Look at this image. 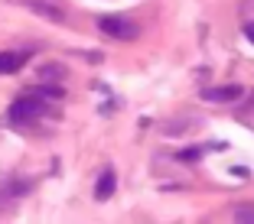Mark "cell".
Returning <instances> with one entry per match:
<instances>
[{"label": "cell", "mask_w": 254, "mask_h": 224, "mask_svg": "<svg viewBox=\"0 0 254 224\" xmlns=\"http://www.w3.org/2000/svg\"><path fill=\"white\" fill-rule=\"evenodd\" d=\"M46 114V97H39L36 91H30V94L16 97L13 104H10V124H33L36 117H43Z\"/></svg>", "instance_id": "6da1fadb"}, {"label": "cell", "mask_w": 254, "mask_h": 224, "mask_svg": "<svg viewBox=\"0 0 254 224\" xmlns=\"http://www.w3.org/2000/svg\"><path fill=\"white\" fill-rule=\"evenodd\" d=\"M98 26H101V33H105V36H114V39H137V36H140L137 23L124 20V16H101V20H98Z\"/></svg>", "instance_id": "7a4b0ae2"}, {"label": "cell", "mask_w": 254, "mask_h": 224, "mask_svg": "<svg viewBox=\"0 0 254 224\" xmlns=\"http://www.w3.org/2000/svg\"><path fill=\"white\" fill-rule=\"evenodd\" d=\"M241 94H245L241 85H225V88H205V91H202L205 101H238Z\"/></svg>", "instance_id": "3957f363"}, {"label": "cell", "mask_w": 254, "mask_h": 224, "mask_svg": "<svg viewBox=\"0 0 254 224\" xmlns=\"http://www.w3.org/2000/svg\"><path fill=\"white\" fill-rule=\"evenodd\" d=\"M114 185H118V179H114V169H105V172H101V179H98V188H95L98 202H108V198L114 195Z\"/></svg>", "instance_id": "277c9868"}, {"label": "cell", "mask_w": 254, "mask_h": 224, "mask_svg": "<svg viewBox=\"0 0 254 224\" xmlns=\"http://www.w3.org/2000/svg\"><path fill=\"white\" fill-rule=\"evenodd\" d=\"M23 62H26V55H23V52H0V75L20 72Z\"/></svg>", "instance_id": "5b68a950"}, {"label": "cell", "mask_w": 254, "mask_h": 224, "mask_svg": "<svg viewBox=\"0 0 254 224\" xmlns=\"http://www.w3.org/2000/svg\"><path fill=\"white\" fill-rule=\"evenodd\" d=\"M26 7H30V10H36V13H43L46 20H56V23H62V20H65V16H62L59 10L53 7V3H39V0H30Z\"/></svg>", "instance_id": "8992f818"}, {"label": "cell", "mask_w": 254, "mask_h": 224, "mask_svg": "<svg viewBox=\"0 0 254 224\" xmlns=\"http://www.w3.org/2000/svg\"><path fill=\"white\" fill-rule=\"evenodd\" d=\"M235 221L238 224H254V205H238V208H235Z\"/></svg>", "instance_id": "52a82bcc"}, {"label": "cell", "mask_w": 254, "mask_h": 224, "mask_svg": "<svg viewBox=\"0 0 254 224\" xmlns=\"http://www.w3.org/2000/svg\"><path fill=\"white\" fill-rule=\"evenodd\" d=\"M199 156H202L199 149H186V153H180V159H199Z\"/></svg>", "instance_id": "ba28073f"}, {"label": "cell", "mask_w": 254, "mask_h": 224, "mask_svg": "<svg viewBox=\"0 0 254 224\" xmlns=\"http://www.w3.org/2000/svg\"><path fill=\"white\" fill-rule=\"evenodd\" d=\"M245 36H248V43H254V23H248V26H245Z\"/></svg>", "instance_id": "9c48e42d"}]
</instances>
